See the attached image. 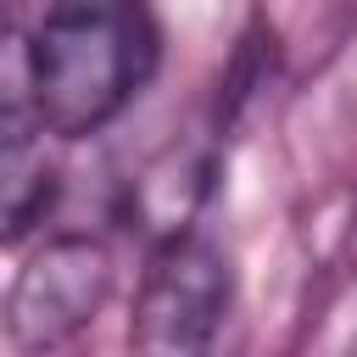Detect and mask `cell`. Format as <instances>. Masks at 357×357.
<instances>
[{
	"label": "cell",
	"instance_id": "cell-1",
	"mask_svg": "<svg viewBox=\"0 0 357 357\" xmlns=\"http://www.w3.org/2000/svg\"><path fill=\"white\" fill-rule=\"evenodd\" d=\"M162 28L151 0H50L22 50L28 106L45 134H100L156 73Z\"/></svg>",
	"mask_w": 357,
	"mask_h": 357
},
{
	"label": "cell",
	"instance_id": "cell-2",
	"mask_svg": "<svg viewBox=\"0 0 357 357\" xmlns=\"http://www.w3.org/2000/svg\"><path fill=\"white\" fill-rule=\"evenodd\" d=\"M229 296H234L229 257L206 234H195V229L162 234L145 273H139L128 340L139 351H156V357L206 351L223 312H229Z\"/></svg>",
	"mask_w": 357,
	"mask_h": 357
},
{
	"label": "cell",
	"instance_id": "cell-3",
	"mask_svg": "<svg viewBox=\"0 0 357 357\" xmlns=\"http://www.w3.org/2000/svg\"><path fill=\"white\" fill-rule=\"evenodd\" d=\"M106 290H112V251L95 234H56L17 273L6 324L22 346H61L84 324H95Z\"/></svg>",
	"mask_w": 357,
	"mask_h": 357
},
{
	"label": "cell",
	"instance_id": "cell-4",
	"mask_svg": "<svg viewBox=\"0 0 357 357\" xmlns=\"http://www.w3.org/2000/svg\"><path fill=\"white\" fill-rule=\"evenodd\" d=\"M56 195V167L45 151V123L28 100L0 95V240L28 234Z\"/></svg>",
	"mask_w": 357,
	"mask_h": 357
}]
</instances>
